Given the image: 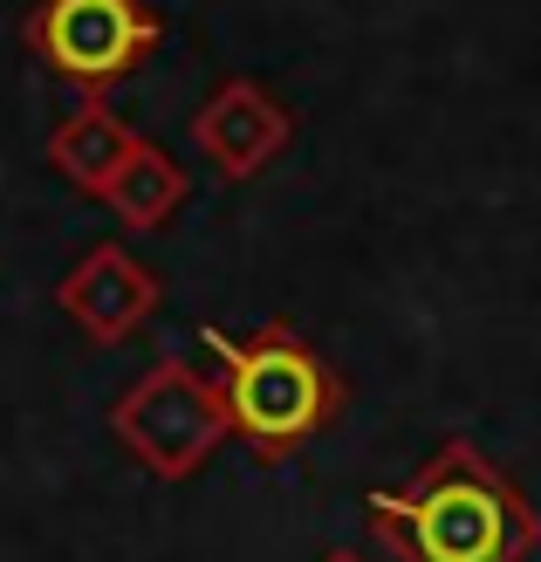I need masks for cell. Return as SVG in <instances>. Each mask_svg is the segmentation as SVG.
Returning a JSON list of instances; mask_svg holds the SVG:
<instances>
[{"mask_svg": "<svg viewBox=\"0 0 541 562\" xmlns=\"http://www.w3.org/2000/svg\"><path fill=\"white\" fill-rule=\"evenodd\" d=\"M185 165L165 151V145H151V137H137V151L124 158V172L103 186V206L124 220V227H137V234H151V227H165L179 206H185Z\"/></svg>", "mask_w": 541, "mask_h": 562, "instance_id": "8", "label": "cell"}, {"mask_svg": "<svg viewBox=\"0 0 541 562\" xmlns=\"http://www.w3.org/2000/svg\"><path fill=\"white\" fill-rule=\"evenodd\" d=\"M131 151H137V131H131L103 97H90L63 131L48 137L55 172H63L69 186H82V192H97V200H103V186L124 172V158H131Z\"/></svg>", "mask_w": 541, "mask_h": 562, "instance_id": "7", "label": "cell"}, {"mask_svg": "<svg viewBox=\"0 0 541 562\" xmlns=\"http://www.w3.org/2000/svg\"><path fill=\"white\" fill-rule=\"evenodd\" d=\"M110 426H117V439L158 473V481H192V473L219 453V439L234 432L226 426L219 384H206L185 357L151 363V371L110 405Z\"/></svg>", "mask_w": 541, "mask_h": 562, "instance_id": "3", "label": "cell"}, {"mask_svg": "<svg viewBox=\"0 0 541 562\" xmlns=\"http://www.w3.org/2000/svg\"><path fill=\"white\" fill-rule=\"evenodd\" d=\"M27 42L55 76L103 90L165 42V21L145 0H42L35 21H27Z\"/></svg>", "mask_w": 541, "mask_h": 562, "instance_id": "4", "label": "cell"}, {"mask_svg": "<svg viewBox=\"0 0 541 562\" xmlns=\"http://www.w3.org/2000/svg\"><path fill=\"white\" fill-rule=\"evenodd\" d=\"M289 110L274 103V90H261V82H219V90L199 103V117H192V145L206 151V165L219 179H253V172H268V165L289 151Z\"/></svg>", "mask_w": 541, "mask_h": 562, "instance_id": "5", "label": "cell"}, {"mask_svg": "<svg viewBox=\"0 0 541 562\" xmlns=\"http://www.w3.org/2000/svg\"><path fill=\"white\" fill-rule=\"evenodd\" d=\"M329 562H363V555H350V549H336V555H329Z\"/></svg>", "mask_w": 541, "mask_h": 562, "instance_id": "9", "label": "cell"}, {"mask_svg": "<svg viewBox=\"0 0 541 562\" xmlns=\"http://www.w3.org/2000/svg\"><path fill=\"white\" fill-rule=\"evenodd\" d=\"M370 521L405 562H521L541 542L515 481L466 439H446L405 494H370Z\"/></svg>", "mask_w": 541, "mask_h": 562, "instance_id": "1", "label": "cell"}, {"mask_svg": "<svg viewBox=\"0 0 541 562\" xmlns=\"http://www.w3.org/2000/svg\"><path fill=\"white\" fill-rule=\"evenodd\" d=\"M206 350L219 363V398H226V426H234L261 460H289L302 439H316L336 405H343V384L336 371L302 344L295 329H253V336H226L206 329Z\"/></svg>", "mask_w": 541, "mask_h": 562, "instance_id": "2", "label": "cell"}, {"mask_svg": "<svg viewBox=\"0 0 541 562\" xmlns=\"http://www.w3.org/2000/svg\"><path fill=\"white\" fill-rule=\"evenodd\" d=\"M55 302L76 316V329L90 336V344H124V336H137L151 323L158 308V274L131 255V247L103 240L90 247V255L76 261V274L55 289Z\"/></svg>", "mask_w": 541, "mask_h": 562, "instance_id": "6", "label": "cell"}]
</instances>
